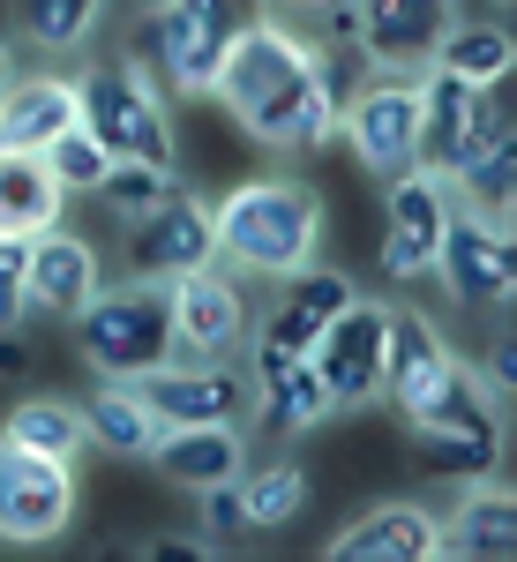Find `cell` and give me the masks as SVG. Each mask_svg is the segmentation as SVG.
<instances>
[{"label": "cell", "mask_w": 517, "mask_h": 562, "mask_svg": "<svg viewBox=\"0 0 517 562\" xmlns=\"http://www.w3.org/2000/svg\"><path fill=\"white\" fill-rule=\"evenodd\" d=\"M211 98L240 121L248 143L278 150V158H307V150L338 143V98L315 76V31L285 23V15H256L233 38Z\"/></svg>", "instance_id": "cell-1"}, {"label": "cell", "mask_w": 517, "mask_h": 562, "mask_svg": "<svg viewBox=\"0 0 517 562\" xmlns=\"http://www.w3.org/2000/svg\"><path fill=\"white\" fill-rule=\"evenodd\" d=\"M211 225H217V262L233 278L278 285V278H293L307 262H323L330 211H323V195L301 173H256V180H233L217 195Z\"/></svg>", "instance_id": "cell-2"}, {"label": "cell", "mask_w": 517, "mask_h": 562, "mask_svg": "<svg viewBox=\"0 0 517 562\" xmlns=\"http://www.w3.org/2000/svg\"><path fill=\"white\" fill-rule=\"evenodd\" d=\"M397 420H405V442H413V465L435 480H480L503 465V397L487 390V375L458 346L397 405Z\"/></svg>", "instance_id": "cell-3"}, {"label": "cell", "mask_w": 517, "mask_h": 562, "mask_svg": "<svg viewBox=\"0 0 517 562\" xmlns=\"http://www.w3.org/2000/svg\"><path fill=\"white\" fill-rule=\"evenodd\" d=\"M262 15V0H150L135 23V53L172 98H211L233 38Z\"/></svg>", "instance_id": "cell-4"}, {"label": "cell", "mask_w": 517, "mask_h": 562, "mask_svg": "<svg viewBox=\"0 0 517 562\" xmlns=\"http://www.w3.org/2000/svg\"><path fill=\"white\" fill-rule=\"evenodd\" d=\"M76 352H83V368L98 383H135L143 368H158L172 360V301H166V278H98V293H90L76 315Z\"/></svg>", "instance_id": "cell-5"}, {"label": "cell", "mask_w": 517, "mask_h": 562, "mask_svg": "<svg viewBox=\"0 0 517 562\" xmlns=\"http://www.w3.org/2000/svg\"><path fill=\"white\" fill-rule=\"evenodd\" d=\"M76 90H83V135L105 158H135V166L180 173V128H172L166 83L143 60H90L76 76Z\"/></svg>", "instance_id": "cell-6"}, {"label": "cell", "mask_w": 517, "mask_h": 562, "mask_svg": "<svg viewBox=\"0 0 517 562\" xmlns=\"http://www.w3.org/2000/svg\"><path fill=\"white\" fill-rule=\"evenodd\" d=\"M338 135L345 150L360 158V173L368 180H397L420 166V76H405V68H368L360 90L338 105Z\"/></svg>", "instance_id": "cell-7"}, {"label": "cell", "mask_w": 517, "mask_h": 562, "mask_svg": "<svg viewBox=\"0 0 517 562\" xmlns=\"http://www.w3.org/2000/svg\"><path fill=\"white\" fill-rule=\"evenodd\" d=\"M435 285L465 315H495L517 285V248H510V217L473 211V203H450V225H442V248H435Z\"/></svg>", "instance_id": "cell-8"}, {"label": "cell", "mask_w": 517, "mask_h": 562, "mask_svg": "<svg viewBox=\"0 0 517 562\" xmlns=\"http://www.w3.org/2000/svg\"><path fill=\"white\" fill-rule=\"evenodd\" d=\"M383 338H390V301H352L323 323V338L307 346V368L330 390V413H368L383 405Z\"/></svg>", "instance_id": "cell-9"}, {"label": "cell", "mask_w": 517, "mask_h": 562, "mask_svg": "<svg viewBox=\"0 0 517 562\" xmlns=\"http://www.w3.org/2000/svg\"><path fill=\"white\" fill-rule=\"evenodd\" d=\"M166 301H172V352H188V360H240L248 323H256L248 278H233L225 262H195V270L166 278Z\"/></svg>", "instance_id": "cell-10"}, {"label": "cell", "mask_w": 517, "mask_h": 562, "mask_svg": "<svg viewBox=\"0 0 517 562\" xmlns=\"http://www.w3.org/2000/svg\"><path fill=\"white\" fill-rule=\"evenodd\" d=\"M76 525V465L0 442V540L8 548H53Z\"/></svg>", "instance_id": "cell-11"}, {"label": "cell", "mask_w": 517, "mask_h": 562, "mask_svg": "<svg viewBox=\"0 0 517 562\" xmlns=\"http://www.w3.org/2000/svg\"><path fill=\"white\" fill-rule=\"evenodd\" d=\"M135 397L150 405L158 428H180V420H248V368L240 360H188L172 352L158 368L135 375Z\"/></svg>", "instance_id": "cell-12"}, {"label": "cell", "mask_w": 517, "mask_h": 562, "mask_svg": "<svg viewBox=\"0 0 517 562\" xmlns=\"http://www.w3.org/2000/svg\"><path fill=\"white\" fill-rule=\"evenodd\" d=\"M383 195H390V225H383V248H375V270H383L390 285H420L435 270V248H442V225H450V203L458 195L428 166L397 173Z\"/></svg>", "instance_id": "cell-13"}, {"label": "cell", "mask_w": 517, "mask_h": 562, "mask_svg": "<svg viewBox=\"0 0 517 562\" xmlns=\"http://www.w3.org/2000/svg\"><path fill=\"white\" fill-rule=\"evenodd\" d=\"M450 23H458V0H352L345 38L360 45L368 68H405V76H420Z\"/></svg>", "instance_id": "cell-14"}, {"label": "cell", "mask_w": 517, "mask_h": 562, "mask_svg": "<svg viewBox=\"0 0 517 562\" xmlns=\"http://www.w3.org/2000/svg\"><path fill=\"white\" fill-rule=\"evenodd\" d=\"M195 262H217V225H211V203L172 180L166 195L128 225V270L135 278H180Z\"/></svg>", "instance_id": "cell-15"}, {"label": "cell", "mask_w": 517, "mask_h": 562, "mask_svg": "<svg viewBox=\"0 0 517 562\" xmlns=\"http://www.w3.org/2000/svg\"><path fill=\"white\" fill-rule=\"evenodd\" d=\"M352 293H360V285H352L345 270H330V262H307L293 278H278V301L248 323V346L240 352H285V360H301V352L323 338V323H330Z\"/></svg>", "instance_id": "cell-16"}, {"label": "cell", "mask_w": 517, "mask_h": 562, "mask_svg": "<svg viewBox=\"0 0 517 562\" xmlns=\"http://www.w3.org/2000/svg\"><path fill=\"white\" fill-rule=\"evenodd\" d=\"M68 128H83V90L68 68H23L0 90V158H45Z\"/></svg>", "instance_id": "cell-17"}, {"label": "cell", "mask_w": 517, "mask_h": 562, "mask_svg": "<svg viewBox=\"0 0 517 562\" xmlns=\"http://www.w3.org/2000/svg\"><path fill=\"white\" fill-rule=\"evenodd\" d=\"M248 368V428H270L278 442H301V435H315L323 420H330V390H323V375L301 360H285V352H248L240 360Z\"/></svg>", "instance_id": "cell-18"}, {"label": "cell", "mask_w": 517, "mask_h": 562, "mask_svg": "<svg viewBox=\"0 0 517 562\" xmlns=\"http://www.w3.org/2000/svg\"><path fill=\"white\" fill-rule=\"evenodd\" d=\"M143 465L166 487H180V495L240 480V465H248V420H180V428H158V442L143 450Z\"/></svg>", "instance_id": "cell-19"}, {"label": "cell", "mask_w": 517, "mask_h": 562, "mask_svg": "<svg viewBox=\"0 0 517 562\" xmlns=\"http://www.w3.org/2000/svg\"><path fill=\"white\" fill-rule=\"evenodd\" d=\"M330 562H442V525L428 503H375L323 540Z\"/></svg>", "instance_id": "cell-20"}, {"label": "cell", "mask_w": 517, "mask_h": 562, "mask_svg": "<svg viewBox=\"0 0 517 562\" xmlns=\"http://www.w3.org/2000/svg\"><path fill=\"white\" fill-rule=\"evenodd\" d=\"M98 248H90L83 233L60 217V225H45L31 233V270H23V301H31V323L38 315H76V307L98 293Z\"/></svg>", "instance_id": "cell-21"}, {"label": "cell", "mask_w": 517, "mask_h": 562, "mask_svg": "<svg viewBox=\"0 0 517 562\" xmlns=\"http://www.w3.org/2000/svg\"><path fill=\"white\" fill-rule=\"evenodd\" d=\"M442 562H510L517 555V495L495 473L458 487V503L442 510Z\"/></svg>", "instance_id": "cell-22"}, {"label": "cell", "mask_w": 517, "mask_h": 562, "mask_svg": "<svg viewBox=\"0 0 517 562\" xmlns=\"http://www.w3.org/2000/svg\"><path fill=\"white\" fill-rule=\"evenodd\" d=\"M113 0H8V38L38 60H76Z\"/></svg>", "instance_id": "cell-23"}, {"label": "cell", "mask_w": 517, "mask_h": 562, "mask_svg": "<svg viewBox=\"0 0 517 562\" xmlns=\"http://www.w3.org/2000/svg\"><path fill=\"white\" fill-rule=\"evenodd\" d=\"M442 360H450V338H442V323H435L428 307L390 301V338H383V397H390V405H405V397L428 383Z\"/></svg>", "instance_id": "cell-24"}, {"label": "cell", "mask_w": 517, "mask_h": 562, "mask_svg": "<svg viewBox=\"0 0 517 562\" xmlns=\"http://www.w3.org/2000/svg\"><path fill=\"white\" fill-rule=\"evenodd\" d=\"M487 90L458 83V76H442V68H420V166L428 173L450 180V166H458V143L473 135V113Z\"/></svg>", "instance_id": "cell-25"}, {"label": "cell", "mask_w": 517, "mask_h": 562, "mask_svg": "<svg viewBox=\"0 0 517 562\" xmlns=\"http://www.w3.org/2000/svg\"><path fill=\"white\" fill-rule=\"evenodd\" d=\"M0 442L15 450H45V458H83L90 450V420H83V397H60V390H38V397H15L8 420H0Z\"/></svg>", "instance_id": "cell-26"}, {"label": "cell", "mask_w": 517, "mask_h": 562, "mask_svg": "<svg viewBox=\"0 0 517 562\" xmlns=\"http://www.w3.org/2000/svg\"><path fill=\"white\" fill-rule=\"evenodd\" d=\"M428 68H442V76H458V83H473V90H503L510 68H517V38L503 23H465V15H458V23L442 31Z\"/></svg>", "instance_id": "cell-27"}, {"label": "cell", "mask_w": 517, "mask_h": 562, "mask_svg": "<svg viewBox=\"0 0 517 562\" xmlns=\"http://www.w3.org/2000/svg\"><path fill=\"white\" fill-rule=\"evenodd\" d=\"M233 487H240V518H248V532H278V525H293L307 510V465L285 458V450L262 458V465L248 458Z\"/></svg>", "instance_id": "cell-28"}, {"label": "cell", "mask_w": 517, "mask_h": 562, "mask_svg": "<svg viewBox=\"0 0 517 562\" xmlns=\"http://www.w3.org/2000/svg\"><path fill=\"white\" fill-rule=\"evenodd\" d=\"M68 217V188L53 180L45 158H0V233H45Z\"/></svg>", "instance_id": "cell-29"}, {"label": "cell", "mask_w": 517, "mask_h": 562, "mask_svg": "<svg viewBox=\"0 0 517 562\" xmlns=\"http://www.w3.org/2000/svg\"><path fill=\"white\" fill-rule=\"evenodd\" d=\"M83 420H90V442H98L105 458H143V450L158 442V420H150V405L135 397V383H98L83 397Z\"/></svg>", "instance_id": "cell-30"}, {"label": "cell", "mask_w": 517, "mask_h": 562, "mask_svg": "<svg viewBox=\"0 0 517 562\" xmlns=\"http://www.w3.org/2000/svg\"><path fill=\"white\" fill-rule=\"evenodd\" d=\"M510 188H517V128L495 135L487 150H473V158L450 173V195H458V203L495 211V217H510Z\"/></svg>", "instance_id": "cell-31"}, {"label": "cell", "mask_w": 517, "mask_h": 562, "mask_svg": "<svg viewBox=\"0 0 517 562\" xmlns=\"http://www.w3.org/2000/svg\"><path fill=\"white\" fill-rule=\"evenodd\" d=\"M172 180H180V173H158V166H135V158H113V166H105V180H98L90 195H98L105 211L121 217V225H135V217L150 211V203L166 195Z\"/></svg>", "instance_id": "cell-32"}, {"label": "cell", "mask_w": 517, "mask_h": 562, "mask_svg": "<svg viewBox=\"0 0 517 562\" xmlns=\"http://www.w3.org/2000/svg\"><path fill=\"white\" fill-rule=\"evenodd\" d=\"M45 166H53V180H60L68 195H90V188L105 180V166H113V158H105V150H98L83 128H68L53 150H45Z\"/></svg>", "instance_id": "cell-33"}, {"label": "cell", "mask_w": 517, "mask_h": 562, "mask_svg": "<svg viewBox=\"0 0 517 562\" xmlns=\"http://www.w3.org/2000/svg\"><path fill=\"white\" fill-rule=\"evenodd\" d=\"M23 270H31V240H23V233H0V330H23V323H31Z\"/></svg>", "instance_id": "cell-34"}, {"label": "cell", "mask_w": 517, "mask_h": 562, "mask_svg": "<svg viewBox=\"0 0 517 562\" xmlns=\"http://www.w3.org/2000/svg\"><path fill=\"white\" fill-rule=\"evenodd\" d=\"M195 532L203 540H233V532H248V518H240V487L233 480H217V487H195Z\"/></svg>", "instance_id": "cell-35"}, {"label": "cell", "mask_w": 517, "mask_h": 562, "mask_svg": "<svg viewBox=\"0 0 517 562\" xmlns=\"http://www.w3.org/2000/svg\"><path fill=\"white\" fill-rule=\"evenodd\" d=\"M128 555H143V562H217L225 555V548H217V540H203V532H158V540H135Z\"/></svg>", "instance_id": "cell-36"}, {"label": "cell", "mask_w": 517, "mask_h": 562, "mask_svg": "<svg viewBox=\"0 0 517 562\" xmlns=\"http://www.w3.org/2000/svg\"><path fill=\"white\" fill-rule=\"evenodd\" d=\"M517 346H510V330H495V338H487V360H473L480 375H487V390H495V397H503V405H510V390H517Z\"/></svg>", "instance_id": "cell-37"}, {"label": "cell", "mask_w": 517, "mask_h": 562, "mask_svg": "<svg viewBox=\"0 0 517 562\" xmlns=\"http://www.w3.org/2000/svg\"><path fill=\"white\" fill-rule=\"evenodd\" d=\"M262 15H285V23H345L352 0H262Z\"/></svg>", "instance_id": "cell-38"}, {"label": "cell", "mask_w": 517, "mask_h": 562, "mask_svg": "<svg viewBox=\"0 0 517 562\" xmlns=\"http://www.w3.org/2000/svg\"><path fill=\"white\" fill-rule=\"evenodd\" d=\"M31 360H23V330H0V375H23Z\"/></svg>", "instance_id": "cell-39"}, {"label": "cell", "mask_w": 517, "mask_h": 562, "mask_svg": "<svg viewBox=\"0 0 517 562\" xmlns=\"http://www.w3.org/2000/svg\"><path fill=\"white\" fill-rule=\"evenodd\" d=\"M15 76H23V45H15L8 31H0V90L15 83Z\"/></svg>", "instance_id": "cell-40"}, {"label": "cell", "mask_w": 517, "mask_h": 562, "mask_svg": "<svg viewBox=\"0 0 517 562\" xmlns=\"http://www.w3.org/2000/svg\"><path fill=\"white\" fill-rule=\"evenodd\" d=\"M487 8H510V0H487Z\"/></svg>", "instance_id": "cell-41"}]
</instances>
